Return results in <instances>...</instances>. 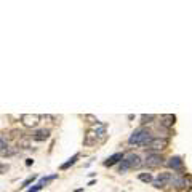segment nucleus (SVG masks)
I'll return each mask as SVG.
<instances>
[{
    "mask_svg": "<svg viewBox=\"0 0 192 192\" xmlns=\"http://www.w3.org/2000/svg\"><path fill=\"white\" fill-rule=\"evenodd\" d=\"M21 122H22V125L27 127V128H35L39 123H40V115L24 114V115H21Z\"/></svg>",
    "mask_w": 192,
    "mask_h": 192,
    "instance_id": "obj_4",
    "label": "nucleus"
},
{
    "mask_svg": "<svg viewBox=\"0 0 192 192\" xmlns=\"http://www.w3.org/2000/svg\"><path fill=\"white\" fill-rule=\"evenodd\" d=\"M83 144H85V146H93V144H96V134H95L93 131H88L87 136H85V139H83Z\"/></svg>",
    "mask_w": 192,
    "mask_h": 192,
    "instance_id": "obj_12",
    "label": "nucleus"
},
{
    "mask_svg": "<svg viewBox=\"0 0 192 192\" xmlns=\"http://www.w3.org/2000/svg\"><path fill=\"white\" fill-rule=\"evenodd\" d=\"M141 120H143V123H151L152 120H155V115H152V114L151 115H146L144 114V115H141Z\"/></svg>",
    "mask_w": 192,
    "mask_h": 192,
    "instance_id": "obj_18",
    "label": "nucleus"
},
{
    "mask_svg": "<svg viewBox=\"0 0 192 192\" xmlns=\"http://www.w3.org/2000/svg\"><path fill=\"white\" fill-rule=\"evenodd\" d=\"M42 187H43V186H42L40 183H37V184L34 186V187H30V189H29V192H39V190L42 189Z\"/></svg>",
    "mask_w": 192,
    "mask_h": 192,
    "instance_id": "obj_19",
    "label": "nucleus"
},
{
    "mask_svg": "<svg viewBox=\"0 0 192 192\" xmlns=\"http://www.w3.org/2000/svg\"><path fill=\"white\" fill-rule=\"evenodd\" d=\"M98 128L95 127V134H96V138H104V134H106V125H103V123H98Z\"/></svg>",
    "mask_w": 192,
    "mask_h": 192,
    "instance_id": "obj_13",
    "label": "nucleus"
},
{
    "mask_svg": "<svg viewBox=\"0 0 192 192\" xmlns=\"http://www.w3.org/2000/svg\"><path fill=\"white\" fill-rule=\"evenodd\" d=\"M128 170H131V168H130V165H128V162L125 160V157H123V160L119 163V171L120 173H127Z\"/></svg>",
    "mask_w": 192,
    "mask_h": 192,
    "instance_id": "obj_15",
    "label": "nucleus"
},
{
    "mask_svg": "<svg viewBox=\"0 0 192 192\" xmlns=\"http://www.w3.org/2000/svg\"><path fill=\"white\" fill-rule=\"evenodd\" d=\"M123 157H125V155H123L122 152H117V154H114V155H110L109 159L104 162V165H106V166H112V165H115V163L122 162V160H123Z\"/></svg>",
    "mask_w": 192,
    "mask_h": 192,
    "instance_id": "obj_10",
    "label": "nucleus"
},
{
    "mask_svg": "<svg viewBox=\"0 0 192 192\" xmlns=\"http://www.w3.org/2000/svg\"><path fill=\"white\" fill-rule=\"evenodd\" d=\"M34 179H35V176H30V178H27L26 181L22 183V187H27V186H29V184H30V183L34 181Z\"/></svg>",
    "mask_w": 192,
    "mask_h": 192,
    "instance_id": "obj_20",
    "label": "nucleus"
},
{
    "mask_svg": "<svg viewBox=\"0 0 192 192\" xmlns=\"http://www.w3.org/2000/svg\"><path fill=\"white\" fill-rule=\"evenodd\" d=\"M170 186L176 187V189H183L187 186V179L183 173H178V175H173L171 176V181H170Z\"/></svg>",
    "mask_w": 192,
    "mask_h": 192,
    "instance_id": "obj_6",
    "label": "nucleus"
},
{
    "mask_svg": "<svg viewBox=\"0 0 192 192\" xmlns=\"http://www.w3.org/2000/svg\"><path fill=\"white\" fill-rule=\"evenodd\" d=\"M144 163L148 165L149 168L160 166V165L163 163V157H162V154H159V152H149L148 155H146V160H144Z\"/></svg>",
    "mask_w": 192,
    "mask_h": 192,
    "instance_id": "obj_3",
    "label": "nucleus"
},
{
    "mask_svg": "<svg viewBox=\"0 0 192 192\" xmlns=\"http://www.w3.org/2000/svg\"><path fill=\"white\" fill-rule=\"evenodd\" d=\"M8 154V144L3 138H0V155H5Z\"/></svg>",
    "mask_w": 192,
    "mask_h": 192,
    "instance_id": "obj_17",
    "label": "nucleus"
},
{
    "mask_svg": "<svg viewBox=\"0 0 192 192\" xmlns=\"http://www.w3.org/2000/svg\"><path fill=\"white\" fill-rule=\"evenodd\" d=\"M166 165L170 166V168H173V170H176V171H181V168H183V159H181V157H178V155L170 157V160L166 162Z\"/></svg>",
    "mask_w": 192,
    "mask_h": 192,
    "instance_id": "obj_8",
    "label": "nucleus"
},
{
    "mask_svg": "<svg viewBox=\"0 0 192 192\" xmlns=\"http://www.w3.org/2000/svg\"><path fill=\"white\" fill-rule=\"evenodd\" d=\"M48 136H50V130H45V128L35 130L32 133V138L35 141H45V139H48Z\"/></svg>",
    "mask_w": 192,
    "mask_h": 192,
    "instance_id": "obj_9",
    "label": "nucleus"
},
{
    "mask_svg": "<svg viewBox=\"0 0 192 192\" xmlns=\"http://www.w3.org/2000/svg\"><path fill=\"white\" fill-rule=\"evenodd\" d=\"M171 173H160L157 176V179H154V186L157 189H163L165 186H170V181H171Z\"/></svg>",
    "mask_w": 192,
    "mask_h": 192,
    "instance_id": "obj_5",
    "label": "nucleus"
},
{
    "mask_svg": "<svg viewBox=\"0 0 192 192\" xmlns=\"http://www.w3.org/2000/svg\"><path fill=\"white\" fill-rule=\"evenodd\" d=\"M166 146H168V139L166 138H152L144 149H149V152H157V151L166 149Z\"/></svg>",
    "mask_w": 192,
    "mask_h": 192,
    "instance_id": "obj_2",
    "label": "nucleus"
},
{
    "mask_svg": "<svg viewBox=\"0 0 192 192\" xmlns=\"http://www.w3.org/2000/svg\"><path fill=\"white\" fill-rule=\"evenodd\" d=\"M138 179H139V181H143V183H151V181H154L151 173H141V175H138Z\"/></svg>",
    "mask_w": 192,
    "mask_h": 192,
    "instance_id": "obj_16",
    "label": "nucleus"
},
{
    "mask_svg": "<svg viewBox=\"0 0 192 192\" xmlns=\"http://www.w3.org/2000/svg\"><path fill=\"white\" fill-rule=\"evenodd\" d=\"M175 123V115L171 114H166V115H162V122H160V125L162 127H166V128H170L171 125Z\"/></svg>",
    "mask_w": 192,
    "mask_h": 192,
    "instance_id": "obj_11",
    "label": "nucleus"
},
{
    "mask_svg": "<svg viewBox=\"0 0 192 192\" xmlns=\"http://www.w3.org/2000/svg\"><path fill=\"white\" fill-rule=\"evenodd\" d=\"M77 159H78V154H75L74 157H71V159L67 160L66 163H63V165H61V170H67V168H69V166H72V165L77 162Z\"/></svg>",
    "mask_w": 192,
    "mask_h": 192,
    "instance_id": "obj_14",
    "label": "nucleus"
},
{
    "mask_svg": "<svg viewBox=\"0 0 192 192\" xmlns=\"http://www.w3.org/2000/svg\"><path fill=\"white\" fill-rule=\"evenodd\" d=\"M125 160L128 162L130 168H139V166L143 165V160H141V157H139L138 154H128V155L125 157Z\"/></svg>",
    "mask_w": 192,
    "mask_h": 192,
    "instance_id": "obj_7",
    "label": "nucleus"
},
{
    "mask_svg": "<svg viewBox=\"0 0 192 192\" xmlns=\"http://www.w3.org/2000/svg\"><path fill=\"white\" fill-rule=\"evenodd\" d=\"M151 139H152L151 131L148 128H144V127H139V128H136L131 133V136L128 138V144H131V146L133 144L134 146H143V148H146Z\"/></svg>",
    "mask_w": 192,
    "mask_h": 192,
    "instance_id": "obj_1",
    "label": "nucleus"
}]
</instances>
